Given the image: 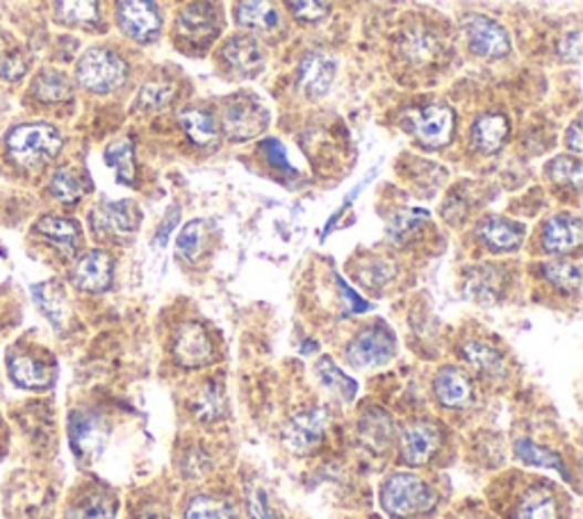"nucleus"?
Returning <instances> with one entry per match:
<instances>
[{
	"mask_svg": "<svg viewBox=\"0 0 583 519\" xmlns=\"http://www.w3.org/2000/svg\"><path fill=\"white\" fill-rule=\"evenodd\" d=\"M393 276H395V267L391 262L376 260V262L367 264L365 273H361V281L367 283V286H372V288H381L387 281H393Z\"/></svg>",
	"mask_w": 583,
	"mask_h": 519,
	"instance_id": "obj_48",
	"label": "nucleus"
},
{
	"mask_svg": "<svg viewBox=\"0 0 583 519\" xmlns=\"http://www.w3.org/2000/svg\"><path fill=\"white\" fill-rule=\"evenodd\" d=\"M438 51H440V42L434 37V32H429V30L415 28V30L404 34L402 53L413 64H426V62L436 60Z\"/></svg>",
	"mask_w": 583,
	"mask_h": 519,
	"instance_id": "obj_29",
	"label": "nucleus"
},
{
	"mask_svg": "<svg viewBox=\"0 0 583 519\" xmlns=\"http://www.w3.org/2000/svg\"><path fill=\"white\" fill-rule=\"evenodd\" d=\"M381 504L393 517H413L429 512L436 506V495L421 478L413 474H395L381 490Z\"/></svg>",
	"mask_w": 583,
	"mask_h": 519,
	"instance_id": "obj_2",
	"label": "nucleus"
},
{
	"mask_svg": "<svg viewBox=\"0 0 583 519\" xmlns=\"http://www.w3.org/2000/svg\"><path fill=\"white\" fill-rule=\"evenodd\" d=\"M236 21L253 32H274L281 17L274 0H238Z\"/></svg>",
	"mask_w": 583,
	"mask_h": 519,
	"instance_id": "obj_21",
	"label": "nucleus"
},
{
	"mask_svg": "<svg viewBox=\"0 0 583 519\" xmlns=\"http://www.w3.org/2000/svg\"><path fill=\"white\" fill-rule=\"evenodd\" d=\"M114 262L105 251H90L75 262L71 271V283L83 292H105L112 283Z\"/></svg>",
	"mask_w": 583,
	"mask_h": 519,
	"instance_id": "obj_14",
	"label": "nucleus"
},
{
	"mask_svg": "<svg viewBox=\"0 0 583 519\" xmlns=\"http://www.w3.org/2000/svg\"><path fill=\"white\" fill-rule=\"evenodd\" d=\"M426 215L424 210H402L397 212L391 224H387V237L393 239V242L397 245H404L408 242V239L417 232V228L426 221Z\"/></svg>",
	"mask_w": 583,
	"mask_h": 519,
	"instance_id": "obj_40",
	"label": "nucleus"
},
{
	"mask_svg": "<svg viewBox=\"0 0 583 519\" xmlns=\"http://www.w3.org/2000/svg\"><path fill=\"white\" fill-rule=\"evenodd\" d=\"M267 126H269V112L249 96L230 98L221 110V131L232 142L253 139Z\"/></svg>",
	"mask_w": 583,
	"mask_h": 519,
	"instance_id": "obj_4",
	"label": "nucleus"
},
{
	"mask_svg": "<svg viewBox=\"0 0 583 519\" xmlns=\"http://www.w3.org/2000/svg\"><path fill=\"white\" fill-rule=\"evenodd\" d=\"M85 191H87V185H85L83 176L73 169H69V167H62L51 176V194L62 204L81 201Z\"/></svg>",
	"mask_w": 583,
	"mask_h": 519,
	"instance_id": "obj_38",
	"label": "nucleus"
},
{
	"mask_svg": "<svg viewBox=\"0 0 583 519\" xmlns=\"http://www.w3.org/2000/svg\"><path fill=\"white\" fill-rule=\"evenodd\" d=\"M90 224L101 235H128L139 226V212L131 201L103 204L90 215Z\"/></svg>",
	"mask_w": 583,
	"mask_h": 519,
	"instance_id": "obj_16",
	"label": "nucleus"
},
{
	"mask_svg": "<svg viewBox=\"0 0 583 519\" xmlns=\"http://www.w3.org/2000/svg\"><path fill=\"white\" fill-rule=\"evenodd\" d=\"M55 14L69 25H94L98 21V0H55Z\"/></svg>",
	"mask_w": 583,
	"mask_h": 519,
	"instance_id": "obj_36",
	"label": "nucleus"
},
{
	"mask_svg": "<svg viewBox=\"0 0 583 519\" xmlns=\"http://www.w3.org/2000/svg\"><path fill=\"white\" fill-rule=\"evenodd\" d=\"M548 174H550V178L554 183L572 185L574 189H579L581 187V178H583V167L579 163V157H565V155H561V157H556L554 163L550 165Z\"/></svg>",
	"mask_w": 583,
	"mask_h": 519,
	"instance_id": "obj_44",
	"label": "nucleus"
},
{
	"mask_svg": "<svg viewBox=\"0 0 583 519\" xmlns=\"http://www.w3.org/2000/svg\"><path fill=\"white\" fill-rule=\"evenodd\" d=\"M443 445V435L438 426L429 422H415L402 433V458L410 467L426 465L434 460Z\"/></svg>",
	"mask_w": 583,
	"mask_h": 519,
	"instance_id": "obj_13",
	"label": "nucleus"
},
{
	"mask_svg": "<svg viewBox=\"0 0 583 519\" xmlns=\"http://www.w3.org/2000/svg\"><path fill=\"white\" fill-rule=\"evenodd\" d=\"M191 411L201 422H217V419H221L226 415V392H223V385H219L217 381L206 383L199 390V394L194 396Z\"/></svg>",
	"mask_w": 583,
	"mask_h": 519,
	"instance_id": "obj_30",
	"label": "nucleus"
},
{
	"mask_svg": "<svg viewBox=\"0 0 583 519\" xmlns=\"http://www.w3.org/2000/svg\"><path fill=\"white\" fill-rule=\"evenodd\" d=\"M247 512H249V519H281L274 504H271L269 499V492L262 486L249 488Z\"/></svg>",
	"mask_w": 583,
	"mask_h": 519,
	"instance_id": "obj_46",
	"label": "nucleus"
},
{
	"mask_svg": "<svg viewBox=\"0 0 583 519\" xmlns=\"http://www.w3.org/2000/svg\"><path fill=\"white\" fill-rule=\"evenodd\" d=\"M565 144H568V148L574 153V155H579L581 150H583V135H581V122H574L572 126H570V131L565 133Z\"/></svg>",
	"mask_w": 583,
	"mask_h": 519,
	"instance_id": "obj_52",
	"label": "nucleus"
},
{
	"mask_svg": "<svg viewBox=\"0 0 583 519\" xmlns=\"http://www.w3.org/2000/svg\"><path fill=\"white\" fill-rule=\"evenodd\" d=\"M116 501L107 492H90L75 501L66 519H114Z\"/></svg>",
	"mask_w": 583,
	"mask_h": 519,
	"instance_id": "obj_35",
	"label": "nucleus"
},
{
	"mask_svg": "<svg viewBox=\"0 0 583 519\" xmlns=\"http://www.w3.org/2000/svg\"><path fill=\"white\" fill-rule=\"evenodd\" d=\"M174 357L180 367L199 370L215 361V346L201 324H183L174 338Z\"/></svg>",
	"mask_w": 583,
	"mask_h": 519,
	"instance_id": "obj_9",
	"label": "nucleus"
},
{
	"mask_svg": "<svg viewBox=\"0 0 583 519\" xmlns=\"http://www.w3.org/2000/svg\"><path fill=\"white\" fill-rule=\"evenodd\" d=\"M107 424L101 415L92 411H75L69 422V437H71V449L73 454L85 460L94 463L107 443Z\"/></svg>",
	"mask_w": 583,
	"mask_h": 519,
	"instance_id": "obj_7",
	"label": "nucleus"
},
{
	"mask_svg": "<svg viewBox=\"0 0 583 519\" xmlns=\"http://www.w3.org/2000/svg\"><path fill=\"white\" fill-rule=\"evenodd\" d=\"M8 367L12 381L23 390H46L55 381L53 367L32 353H12Z\"/></svg>",
	"mask_w": 583,
	"mask_h": 519,
	"instance_id": "obj_17",
	"label": "nucleus"
},
{
	"mask_svg": "<svg viewBox=\"0 0 583 519\" xmlns=\"http://www.w3.org/2000/svg\"><path fill=\"white\" fill-rule=\"evenodd\" d=\"M516 456L527 463V465H535V467H550V469H556L561 471L563 476H568V467L563 465V458L552 451L550 447H542V445H535L533 440H527V437H522V440L516 443Z\"/></svg>",
	"mask_w": 583,
	"mask_h": 519,
	"instance_id": "obj_37",
	"label": "nucleus"
},
{
	"mask_svg": "<svg viewBox=\"0 0 583 519\" xmlns=\"http://www.w3.org/2000/svg\"><path fill=\"white\" fill-rule=\"evenodd\" d=\"M32 297L37 305L42 308V312L51 319L53 326H62L66 322L69 305H66V294L58 283H42L32 288Z\"/></svg>",
	"mask_w": 583,
	"mask_h": 519,
	"instance_id": "obj_31",
	"label": "nucleus"
},
{
	"mask_svg": "<svg viewBox=\"0 0 583 519\" xmlns=\"http://www.w3.org/2000/svg\"><path fill=\"white\" fill-rule=\"evenodd\" d=\"M479 237L494 251H513L522 245L524 230L522 226L507 219H486L479 228Z\"/></svg>",
	"mask_w": 583,
	"mask_h": 519,
	"instance_id": "obj_24",
	"label": "nucleus"
},
{
	"mask_svg": "<svg viewBox=\"0 0 583 519\" xmlns=\"http://www.w3.org/2000/svg\"><path fill=\"white\" fill-rule=\"evenodd\" d=\"M358 430H361V440L369 449L381 451V449H387V445H391L393 433H395V424H393L391 415L374 408L367 415H363Z\"/></svg>",
	"mask_w": 583,
	"mask_h": 519,
	"instance_id": "obj_25",
	"label": "nucleus"
},
{
	"mask_svg": "<svg viewBox=\"0 0 583 519\" xmlns=\"http://www.w3.org/2000/svg\"><path fill=\"white\" fill-rule=\"evenodd\" d=\"M559 53L568 62H579V58H581V37H579V32L565 34V39L559 46Z\"/></svg>",
	"mask_w": 583,
	"mask_h": 519,
	"instance_id": "obj_49",
	"label": "nucleus"
},
{
	"mask_svg": "<svg viewBox=\"0 0 583 519\" xmlns=\"http://www.w3.org/2000/svg\"><path fill=\"white\" fill-rule=\"evenodd\" d=\"M542 271L556 288L565 292H576L581 286V267L576 262H550Z\"/></svg>",
	"mask_w": 583,
	"mask_h": 519,
	"instance_id": "obj_42",
	"label": "nucleus"
},
{
	"mask_svg": "<svg viewBox=\"0 0 583 519\" xmlns=\"http://www.w3.org/2000/svg\"><path fill=\"white\" fill-rule=\"evenodd\" d=\"M223 62L228 64L230 71H236L240 75H256L260 73L264 64V53L262 46L256 42L253 37L240 34L232 37L230 42L223 46Z\"/></svg>",
	"mask_w": 583,
	"mask_h": 519,
	"instance_id": "obj_18",
	"label": "nucleus"
},
{
	"mask_svg": "<svg viewBox=\"0 0 583 519\" xmlns=\"http://www.w3.org/2000/svg\"><path fill=\"white\" fill-rule=\"evenodd\" d=\"M269 159H271V165H277V167H283V169H292L288 165V155H285V148L279 144V142H267L264 146Z\"/></svg>",
	"mask_w": 583,
	"mask_h": 519,
	"instance_id": "obj_51",
	"label": "nucleus"
},
{
	"mask_svg": "<svg viewBox=\"0 0 583 519\" xmlns=\"http://www.w3.org/2000/svg\"><path fill=\"white\" fill-rule=\"evenodd\" d=\"M116 14L122 30L137 42H150L163 25L153 0H116Z\"/></svg>",
	"mask_w": 583,
	"mask_h": 519,
	"instance_id": "obj_12",
	"label": "nucleus"
},
{
	"mask_svg": "<svg viewBox=\"0 0 583 519\" xmlns=\"http://www.w3.org/2000/svg\"><path fill=\"white\" fill-rule=\"evenodd\" d=\"M462 355H465V361H468L479 374H483L490 381L507 376V361H503V355L486 342H479V340L465 342Z\"/></svg>",
	"mask_w": 583,
	"mask_h": 519,
	"instance_id": "obj_23",
	"label": "nucleus"
},
{
	"mask_svg": "<svg viewBox=\"0 0 583 519\" xmlns=\"http://www.w3.org/2000/svg\"><path fill=\"white\" fill-rule=\"evenodd\" d=\"M8 155L23 169H39L60 155L64 139L51 124H21L8 133Z\"/></svg>",
	"mask_w": 583,
	"mask_h": 519,
	"instance_id": "obj_1",
	"label": "nucleus"
},
{
	"mask_svg": "<svg viewBox=\"0 0 583 519\" xmlns=\"http://www.w3.org/2000/svg\"><path fill=\"white\" fill-rule=\"evenodd\" d=\"M337 64L326 53H310L299 66V85L308 98H322L335 80Z\"/></svg>",
	"mask_w": 583,
	"mask_h": 519,
	"instance_id": "obj_15",
	"label": "nucleus"
},
{
	"mask_svg": "<svg viewBox=\"0 0 583 519\" xmlns=\"http://www.w3.org/2000/svg\"><path fill=\"white\" fill-rule=\"evenodd\" d=\"M516 519H561V508L552 492L545 488H533L518 504Z\"/></svg>",
	"mask_w": 583,
	"mask_h": 519,
	"instance_id": "obj_28",
	"label": "nucleus"
},
{
	"mask_svg": "<svg viewBox=\"0 0 583 519\" xmlns=\"http://www.w3.org/2000/svg\"><path fill=\"white\" fill-rule=\"evenodd\" d=\"M460 519H481V517H460Z\"/></svg>",
	"mask_w": 583,
	"mask_h": 519,
	"instance_id": "obj_54",
	"label": "nucleus"
},
{
	"mask_svg": "<svg viewBox=\"0 0 583 519\" xmlns=\"http://www.w3.org/2000/svg\"><path fill=\"white\" fill-rule=\"evenodd\" d=\"M176 96V90L171 85L165 83H148L139 90V98L137 105L142 110H150V112H158L163 107H167Z\"/></svg>",
	"mask_w": 583,
	"mask_h": 519,
	"instance_id": "obj_43",
	"label": "nucleus"
},
{
	"mask_svg": "<svg viewBox=\"0 0 583 519\" xmlns=\"http://www.w3.org/2000/svg\"><path fill=\"white\" fill-rule=\"evenodd\" d=\"M395 355V338L383 326L365 329L346 349L348 363L358 370H374Z\"/></svg>",
	"mask_w": 583,
	"mask_h": 519,
	"instance_id": "obj_8",
	"label": "nucleus"
},
{
	"mask_svg": "<svg viewBox=\"0 0 583 519\" xmlns=\"http://www.w3.org/2000/svg\"><path fill=\"white\" fill-rule=\"evenodd\" d=\"M180 126L197 146H210L217 142V124L208 110L187 107L180 112Z\"/></svg>",
	"mask_w": 583,
	"mask_h": 519,
	"instance_id": "obj_26",
	"label": "nucleus"
},
{
	"mask_svg": "<svg viewBox=\"0 0 583 519\" xmlns=\"http://www.w3.org/2000/svg\"><path fill=\"white\" fill-rule=\"evenodd\" d=\"M77 83H81L87 92L94 94H107L119 90L126 83L128 66L126 62L105 49H92L87 51L75 66Z\"/></svg>",
	"mask_w": 583,
	"mask_h": 519,
	"instance_id": "obj_3",
	"label": "nucleus"
},
{
	"mask_svg": "<svg viewBox=\"0 0 583 519\" xmlns=\"http://www.w3.org/2000/svg\"><path fill=\"white\" fill-rule=\"evenodd\" d=\"M317 376H320V383L324 385V390H329L335 398H340V402H352V398L356 396V381L348 378L331 357H322L320 365H317Z\"/></svg>",
	"mask_w": 583,
	"mask_h": 519,
	"instance_id": "obj_32",
	"label": "nucleus"
},
{
	"mask_svg": "<svg viewBox=\"0 0 583 519\" xmlns=\"http://www.w3.org/2000/svg\"><path fill=\"white\" fill-rule=\"evenodd\" d=\"M32 94L42 103H62L71 96L69 77L55 69L42 71L32 83Z\"/></svg>",
	"mask_w": 583,
	"mask_h": 519,
	"instance_id": "obj_34",
	"label": "nucleus"
},
{
	"mask_svg": "<svg viewBox=\"0 0 583 519\" xmlns=\"http://www.w3.org/2000/svg\"><path fill=\"white\" fill-rule=\"evenodd\" d=\"M337 286H340V290H342V297L346 299V303H348V308H352V312H365L367 308H369V303H365L352 288H348L344 281H342V278H337Z\"/></svg>",
	"mask_w": 583,
	"mask_h": 519,
	"instance_id": "obj_50",
	"label": "nucleus"
},
{
	"mask_svg": "<svg viewBox=\"0 0 583 519\" xmlns=\"http://www.w3.org/2000/svg\"><path fill=\"white\" fill-rule=\"evenodd\" d=\"M201 245H204V224L189 221L178 235V253L187 260H194L201 253Z\"/></svg>",
	"mask_w": 583,
	"mask_h": 519,
	"instance_id": "obj_45",
	"label": "nucleus"
},
{
	"mask_svg": "<svg viewBox=\"0 0 583 519\" xmlns=\"http://www.w3.org/2000/svg\"><path fill=\"white\" fill-rule=\"evenodd\" d=\"M507 137H509V122H507V116H501V114L481 116L472 131V139L477 148L483 153L499 150L501 144L507 142Z\"/></svg>",
	"mask_w": 583,
	"mask_h": 519,
	"instance_id": "obj_27",
	"label": "nucleus"
},
{
	"mask_svg": "<svg viewBox=\"0 0 583 519\" xmlns=\"http://www.w3.org/2000/svg\"><path fill=\"white\" fill-rule=\"evenodd\" d=\"M329 424L331 417L324 408H308L296 413L283 428V447L299 456L315 451L324 443Z\"/></svg>",
	"mask_w": 583,
	"mask_h": 519,
	"instance_id": "obj_5",
	"label": "nucleus"
},
{
	"mask_svg": "<svg viewBox=\"0 0 583 519\" xmlns=\"http://www.w3.org/2000/svg\"><path fill=\"white\" fill-rule=\"evenodd\" d=\"M465 34L470 39V46L481 58H507L511 53V37L499 23L488 17L475 14L462 23Z\"/></svg>",
	"mask_w": 583,
	"mask_h": 519,
	"instance_id": "obj_10",
	"label": "nucleus"
},
{
	"mask_svg": "<svg viewBox=\"0 0 583 519\" xmlns=\"http://www.w3.org/2000/svg\"><path fill=\"white\" fill-rule=\"evenodd\" d=\"M34 230L46 237L53 247H58L64 256H73L77 251V245H81V228H77L75 221L46 215L34 224Z\"/></svg>",
	"mask_w": 583,
	"mask_h": 519,
	"instance_id": "obj_22",
	"label": "nucleus"
},
{
	"mask_svg": "<svg viewBox=\"0 0 583 519\" xmlns=\"http://www.w3.org/2000/svg\"><path fill=\"white\" fill-rule=\"evenodd\" d=\"M230 515H232V508L228 501H221L208 495L191 499L185 510V519H230Z\"/></svg>",
	"mask_w": 583,
	"mask_h": 519,
	"instance_id": "obj_41",
	"label": "nucleus"
},
{
	"mask_svg": "<svg viewBox=\"0 0 583 519\" xmlns=\"http://www.w3.org/2000/svg\"><path fill=\"white\" fill-rule=\"evenodd\" d=\"M434 390H436L438 402L445 408H462V406H468L472 398V381L468 378V374L456 367L440 370L434 381Z\"/></svg>",
	"mask_w": 583,
	"mask_h": 519,
	"instance_id": "obj_20",
	"label": "nucleus"
},
{
	"mask_svg": "<svg viewBox=\"0 0 583 519\" xmlns=\"http://www.w3.org/2000/svg\"><path fill=\"white\" fill-rule=\"evenodd\" d=\"M465 288H468V294L472 299L483 301V303H490L499 294L501 276L492 267H479V269H472V273L468 278V283H465Z\"/></svg>",
	"mask_w": 583,
	"mask_h": 519,
	"instance_id": "obj_39",
	"label": "nucleus"
},
{
	"mask_svg": "<svg viewBox=\"0 0 583 519\" xmlns=\"http://www.w3.org/2000/svg\"><path fill=\"white\" fill-rule=\"evenodd\" d=\"M105 163L122 185L135 183V150L128 139H119L105 148Z\"/></svg>",
	"mask_w": 583,
	"mask_h": 519,
	"instance_id": "obj_33",
	"label": "nucleus"
},
{
	"mask_svg": "<svg viewBox=\"0 0 583 519\" xmlns=\"http://www.w3.org/2000/svg\"><path fill=\"white\" fill-rule=\"evenodd\" d=\"M285 6L299 21L315 23L326 17L329 0H285Z\"/></svg>",
	"mask_w": 583,
	"mask_h": 519,
	"instance_id": "obj_47",
	"label": "nucleus"
},
{
	"mask_svg": "<svg viewBox=\"0 0 583 519\" xmlns=\"http://www.w3.org/2000/svg\"><path fill=\"white\" fill-rule=\"evenodd\" d=\"M221 23H219V12L212 3H191L178 12L176 19V30L185 39V42L191 44H210L217 37Z\"/></svg>",
	"mask_w": 583,
	"mask_h": 519,
	"instance_id": "obj_11",
	"label": "nucleus"
},
{
	"mask_svg": "<svg viewBox=\"0 0 583 519\" xmlns=\"http://www.w3.org/2000/svg\"><path fill=\"white\" fill-rule=\"evenodd\" d=\"M406 122L413 135L426 148H443L451 142L456 116L447 105H429L424 110H413L406 114Z\"/></svg>",
	"mask_w": 583,
	"mask_h": 519,
	"instance_id": "obj_6",
	"label": "nucleus"
},
{
	"mask_svg": "<svg viewBox=\"0 0 583 519\" xmlns=\"http://www.w3.org/2000/svg\"><path fill=\"white\" fill-rule=\"evenodd\" d=\"M176 224H178V210L174 208V210L169 212L167 221H163V226H160L158 235H155V245H158V247H165V245H167V239H169V232L174 230V226H176Z\"/></svg>",
	"mask_w": 583,
	"mask_h": 519,
	"instance_id": "obj_53",
	"label": "nucleus"
},
{
	"mask_svg": "<svg viewBox=\"0 0 583 519\" xmlns=\"http://www.w3.org/2000/svg\"><path fill=\"white\" fill-rule=\"evenodd\" d=\"M581 219L576 215H556L542 230V245L550 253H570L581 245Z\"/></svg>",
	"mask_w": 583,
	"mask_h": 519,
	"instance_id": "obj_19",
	"label": "nucleus"
}]
</instances>
